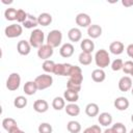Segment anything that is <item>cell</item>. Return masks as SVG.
Returning a JSON list of instances; mask_svg holds the SVG:
<instances>
[{"mask_svg": "<svg viewBox=\"0 0 133 133\" xmlns=\"http://www.w3.org/2000/svg\"><path fill=\"white\" fill-rule=\"evenodd\" d=\"M94 59H95V62H96L97 66H99V69H105V68H107V66L110 64V62H111V60H110V55H109L108 51L105 50V49H100V50H98V51L96 52V54H95Z\"/></svg>", "mask_w": 133, "mask_h": 133, "instance_id": "1", "label": "cell"}, {"mask_svg": "<svg viewBox=\"0 0 133 133\" xmlns=\"http://www.w3.org/2000/svg\"><path fill=\"white\" fill-rule=\"evenodd\" d=\"M45 42V33L42 29L35 28L31 31L30 36H29V43L31 45V47L33 48H39L41 46L44 45Z\"/></svg>", "mask_w": 133, "mask_h": 133, "instance_id": "2", "label": "cell"}, {"mask_svg": "<svg viewBox=\"0 0 133 133\" xmlns=\"http://www.w3.org/2000/svg\"><path fill=\"white\" fill-rule=\"evenodd\" d=\"M46 44H48L49 46H51L53 49L54 48H57L61 45V42H62V33L60 30L58 29H53L51 30L47 37H46Z\"/></svg>", "mask_w": 133, "mask_h": 133, "instance_id": "3", "label": "cell"}, {"mask_svg": "<svg viewBox=\"0 0 133 133\" xmlns=\"http://www.w3.org/2000/svg\"><path fill=\"white\" fill-rule=\"evenodd\" d=\"M34 82L36 83L38 90H44V89H47L50 86H52L53 77L49 74H42V75H38L37 77H35Z\"/></svg>", "mask_w": 133, "mask_h": 133, "instance_id": "4", "label": "cell"}, {"mask_svg": "<svg viewBox=\"0 0 133 133\" xmlns=\"http://www.w3.org/2000/svg\"><path fill=\"white\" fill-rule=\"evenodd\" d=\"M4 33H5V36L6 37H8V38H15V37L20 36L23 33V27L20 24L14 23V24H10V25H8V26L5 27Z\"/></svg>", "mask_w": 133, "mask_h": 133, "instance_id": "5", "label": "cell"}, {"mask_svg": "<svg viewBox=\"0 0 133 133\" xmlns=\"http://www.w3.org/2000/svg\"><path fill=\"white\" fill-rule=\"evenodd\" d=\"M21 85V76L18 73H11L6 80V88L10 91L17 90Z\"/></svg>", "mask_w": 133, "mask_h": 133, "instance_id": "6", "label": "cell"}, {"mask_svg": "<svg viewBox=\"0 0 133 133\" xmlns=\"http://www.w3.org/2000/svg\"><path fill=\"white\" fill-rule=\"evenodd\" d=\"M54 53V50L51 46H49L48 44H44L43 46H41L37 49V56L38 58L43 59V60H47L49 59Z\"/></svg>", "mask_w": 133, "mask_h": 133, "instance_id": "7", "label": "cell"}, {"mask_svg": "<svg viewBox=\"0 0 133 133\" xmlns=\"http://www.w3.org/2000/svg\"><path fill=\"white\" fill-rule=\"evenodd\" d=\"M75 21H76V24L79 26V27H83V28H88L90 25H91V19L90 17L85 14V12H80L76 16L75 18Z\"/></svg>", "mask_w": 133, "mask_h": 133, "instance_id": "8", "label": "cell"}, {"mask_svg": "<svg viewBox=\"0 0 133 133\" xmlns=\"http://www.w3.org/2000/svg\"><path fill=\"white\" fill-rule=\"evenodd\" d=\"M17 51L20 55H23V56H26L30 53L31 51V45L29 43V41H26V39H21L20 42H18L17 44Z\"/></svg>", "mask_w": 133, "mask_h": 133, "instance_id": "9", "label": "cell"}, {"mask_svg": "<svg viewBox=\"0 0 133 133\" xmlns=\"http://www.w3.org/2000/svg\"><path fill=\"white\" fill-rule=\"evenodd\" d=\"M117 85H118V89H119L121 91L126 92V91L131 90V88H132V86H133L131 77H129V76H124V77H122V78L119 79Z\"/></svg>", "mask_w": 133, "mask_h": 133, "instance_id": "10", "label": "cell"}, {"mask_svg": "<svg viewBox=\"0 0 133 133\" xmlns=\"http://www.w3.org/2000/svg\"><path fill=\"white\" fill-rule=\"evenodd\" d=\"M114 107L119 111H125L129 108L130 102L126 97H117L113 102Z\"/></svg>", "mask_w": 133, "mask_h": 133, "instance_id": "11", "label": "cell"}, {"mask_svg": "<svg viewBox=\"0 0 133 133\" xmlns=\"http://www.w3.org/2000/svg\"><path fill=\"white\" fill-rule=\"evenodd\" d=\"M74 51H75V48L73 46V44L71 43H65L63 44L60 49H59V54L61 57H64V58H69L71 57L73 54H74Z\"/></svg>", "mask_w": 133, "mask_h": 133, "instance_id": "12", "label": "cell"}, {"mask_svg": "<svg viewBox=\"0 0 133 133\" xmlns=\"http://www.w3.org/2000/svg\"><path fill=\"white\" fill-rule=\"evenodd\" d=\"M33 109L36 112H38V113H45L49 109V104H48V102L46 100L38 99V100H35L34 101V103H33Z\"/></svg>", "mask_w": 133, "mask_h": 133, "instance_id": "13", "label": "cell"}, {"mask_svg": "<svg viewBox=\"0 0 133 133\" xmlns=\"http://www.w3.org/2000/svg\"><path fill=\"white\" fill-rule=\"evenodd\" d=\"M87 34L91 39L92 38H98L102 35V27L98 24H91L87 28Z\"/></svg>", "mask_w": 133, "mask_h": 133, "instance_id": "14", "label": "cell"}, {"mask_svg": "<svg viewBox=\"0 0 133 133\" xmlns=\"http://www.w3.org/2000/svg\"><path fill=\"white\" fill-rule=\"evenodd\" d=\"M112 115L109 113V112H102V113H99L98 115V122L101 126H104V127H108L112 124Z\"/></svg>", "mask_w": 133, "mask_h": 133, "instance_id": "15", "label": "cell"}, {"mask_svg": "<svg viewBox=\"0 0 133 133\" xmlns=\"http://www.w3.org/2000/svg\"><path fill=\"white\" fill-rule=\"evenodd\" d=\"M68 37H69V39L71 42L77 43V42L81 41V38H82V32H81V30L79 28L73 27V28H71L68 31Z\"/></svg>", "mask_w": 133, "mask_h": 133, "instance_id": "16", "label": "cell"}, {"mask_svg": "<svg viewBox=\"0 0 133 133\" xmlns=\"http://www.w3.org/2000/svg\"><path fill=\"white\" fill-rule=\"evenodd\" d=\"M124 50H125V46L119 41H114L109 45V51H110V53H112L114 55L122 54L124 52Z\"/></svg>", "mask_w": 133, "mask_h": 133, "instance_id": "17", "label": "cell"}, {"mask_svg": "<svg viewBox=\"0 0 133 133\" xmlns=\"http://www.w3.org/2000/svg\"><path fill=\"white\" fill-rule=\"evenodd\" d=\"M80 48L82 52L92 53V51L95 50V43L92 42L91 38H83L80 43Z\"/></svg>", "mask_w": 133, "mask_h": 133, "instance_id": "18", "label": "cell"}, {"mask_svg": "<svg viewBox=\"0 0 133 133\" xmlns=\"http://www.w3.org/2000/svg\"><path fill=\"white\" fill-rule=\"evenodd\" d=\"M99 105L97 103H88L85 106V113L89 117H95L99 115Z\"/></svg>", "mask_w": 133, "mask_h": 133, "instance_id": "19", "label": "cell"}, {"mask_svg": "<svg viewBox=\"0 0 133 133\" xmlns=\"http://www.w3.org/2000/svg\"><path fill=\"white\" fill-rule=\"evenodd\" d=\"M2 127H3V129L6 130L7 132H10L11 130L18 128V124H17L16 119L12 118V117H5V118H3V121H2Z\"/></svg>", "mask_w": 133, "mask_h": 133, "instance_id": "20", "label": "cell"}, {"mask_svg": "<svg viewBox=\"0 0 133 133\" xmlns=\"http://www.w3.org/2000/svg\"><path fill=\"white\" fill-rule=\"evenodd\" d=\"M91 79L97 82V83H100V82H103L105 79H106V74L104 72L103 69H96L91 72Z\"/></svg>", "mask_w": 133, "mask_h": 133, "instance_id": "21", "label": "cell"}, {"mask_svg": "<svg viewBox=\"0 0 133 133\" xmlns=\"http://www.w3.org/2000/svg\"><path fill=\"white\" fill-rule=\"evenodd\" d=\"M23 90L25 92V95L27 96H33L37 89V86H36V83L33 81H27L25 84H24V87H23Z\"/></svg>", "mask_w": 133, "mask_h": 133, "instance_id": "22", "label": "cell"}, {"mask_svg": "<svg viewBox=\"0 0 133 133\" xmlns=\"http://www.w3.org/2000/svg\"><path fill=\"white\" fill-rule=\"evenodd\" d=\"M23 27L27 28V29H33L38 25V21H37V17H34L30 14H28L27 19L25 20V22L22 24Z\"/></svg>", "mask_w": 133, "mask_h": 133, "instance_id": "23", "label": "cell"}, {"mask_svg": "<svg viewBox=\"0 0 133 133\" xmlns=\"http://www.w3.org/2000/svg\"><path fill=\"white\" fill-rule=\"evenodd\" d=\"M64 110L70 116H77L80 113V107L76 103H69L68 105H65Z\"/></svg>", "mask_w": 133, "mask_h": 133, "instance_id": "24", "label": "cell"}, {"mask_svg": "<svg viewBox=\"0 0 133 133\" xmlns=\"http://www.w3.org/2000/svg\"><path fill=\"white\" fill-rule=\"evenodd\" d=\"M63 98L69 103H76L79 100V94L75 92V91H72L70 89H65L63 91Z\"/></svg>", "mask_w": 133, "mask_h": 133, "instance_id": "25", "label": "cell"}, {"mask_svg": "<svg viewBox=\"0 0 133 133\" xmlns=\"http://www.w3.org/2000/svg\"><path fill=\"white\" fill-rule=\"evenodd\" d=\"M37 21H38V25L48 26L52 23V16L49 12H42L37 17Z\"/></svg>", "mask_w": 133, "mask_h": 133, "instance_id": "26", "label": "cell"}, {"mask_svg": "<svg viewBox=\"0 0 133 133\" xmlns=\"http://www.w3.org/2000/svg\"><path fill=\"white\" fill-rule=\"evenodd\" d=\"M94 57L91 55V53H86V52H81L79 54V57H78V60L79 62L82 64V65H88L91 63Z\"/></svg>", "mask_w": 133, "mask_h": 133, "instance_id": "27", "label": "cell"}, {"mask_svg": "<svg viewBox=\"0 0 133 133\" xmlns=\"http://www.w3.org/2000/svg\"><path fill=\"white\" fill-rule=\"evenodd\" d=\"M52 107L55 110H61L63 108H65V100L62 97H55L52 101Z\"/></svg>", "mask_w": 133, "mask_h": 133, "instance_id": "28", "label": "cell"}, {"mask_svg": "<svg viewBox=\"0 0 133 133\" xmlns=\"http://www.w3.org/2000/svg\"><path fill=\"white\" fill-rule=\"evenodd\" d=\"M66 129L70 133H79L81 131V125L77 121H70L66 125Z\"/></svg>", "mask_w": 133, "mask_h": 133, "instance_id": "29", "label": "cell"}, {"mask_svg": "<svg viewBox=\"0 0 133 133\" xmlns=\"http://www.w3.org/2000/svg\"><path fill=\"white\" fill-rule=\"evenodd\" d=\"M27 103H28V101H27L26 97H24V96H18L14 100V106L16 108H19V109H22V108L26 107Z\"/></svg>", "mask_w": 133, "mask_h": 133, "instance_id": "30", "label": "cell"}, {"mask_svg": "<svg viewBox=\"0 0 133 133\" xmlns=\"http://www.w3.org/2000/svg\"><path fill=\"white\" fill-rule=\"evenodd\" d=\"M55 64H56V63H55L53 60L47 59V60H44V62H43V64H42V68H43V70H44L46 73L51 74V73L54 72Z\"/></svg>", "mask_w": 133, "mask_h": 133, "instance_id": "31", "label": "cell"}, {"mask_svg": "<svg viewBox=\"0 0 133 133\" xmlns=\"http://www.w3.org/2000/svg\"><path fill=\"white\" fill-rule=\"evenodd\" d=\"M17 11L18 9L14 8V7H8L5 9L4 11V17L7 21H15L17 20Z\"/></svg>", "mask_w": 133, "mask_h": 133, "instance_id": "32", "label": "cell"}, {"mask_svg": "<svg viewBox=\"0 0 133 133\" xmlns=\"http://www.w3.org/2000/svg\"><path fill=\"white\" fill-rule=\"evenodd\" d=\"M37 131L38 133H52L53 128L49 123H42L38 125Z\"/></svg>", "mask_w": 133, "mask_h": 133, "instance_id": "33", "label": "cell"}, {"mask_svg": "<svg viewBox=\"0 0 133 133\" xmlns=\"http://www.w3.org/2000/svg\"><path fill=\"white\" fill-rule=\"evenodd\" d=\"M113 133H127V128L123 123H115L111 126Z\"/></svg>", "mask_w": 133, "mask_h": 133, "instance_id": "34", "label": "cell"}, {"mask_svg": "<svg viewBox=\"0 0 133 133\" xmlns=\"http://www.w3.org/2000/svg\"><path fill=\"white\" fill-rule=\"evenodd\" d=\"M123 65H124V61L119 58H116L111 62V70L114 72L121 71V70H123Z\"/></svg>", "mask_w": 133, "mask_h": 133, "instance_id": "35", "label": "cell"}, {"mask_svg": "<svg viewBox=\"0 0 133 133\" xmlns=\"http://www.w3.org/2000/svg\"><path fill=\"white\" fill-rule=\"evenodd\" d=\"M53 74H55L57 76H64L65 75V66H64V63H56L55 64V68H54Z\"/></svg>", "mask_w": 133, "mask_h": 133, "instance_id": "36", "label": "cell"}, {"mask_svg": "<svg viewBox=\"0 0 133 133\" xmlns=\"http://www.w3.org/2000/svg\"><path fill=\"white\" fill-rule=\"evenodd\" d=\"M66 89H70L72 91H75V92H78L81 90V84H78V83H75L71 80H68L66 82Z\"/></svg>", "mask_w": 133, "mask_h": 133, "instance_id": "37", "label": "cell"}, {"mask_svg": "<svg viewBox=\"0 0 133 133\" xmlns=\"http://www.w3.org/2000/svg\"><path fill=\"white\" fill-rule=\"evenodd\" d=\"M27 17H28V14L24 9H22V8L18 9V11H17V22L23 24L25 22V20L27 19Z\"/></svg>", "mask_w": 133, "mask_h": 133, "instance_id": "38", "label": "cell"}, {"mask_svg": "<svg viewBox=\"0 0 133 133\" xmlns=\"http://www.w3.org/2000/svg\"><path fill=\"white\" fill-rule=\"evenodd\" d=\"M133 71V61L132 60H127L124 62V65H123V72L127 75H130L131 72Z\"/></svg>", "mask_w": 133, "mask_h": 133, "instance_id": "39", "label": "cell"}, {"mask_svg": "<svg viewBox=\"0 0 133 133\" xmlns=\"http://www.w3.org/2000/svg\"><path fill=\"white\" fill-rule=\"evenodd\" d=\"M83 133H102V129L98 125H92L90 127H87L83 131Z\"/></svg>", "mask_w": 133, "mask_h": 133, "instance_id": "40", "label": "cell"}, {"mask_svg": "<svg viewBox=\"0 0 133 133\" xmlns=\"http://www.w3.org/2000/svg\"><path fill=\"white\" fill-rule=\"evenodd\" d=\"M69 80H71V81H73V82H75V83H78V84H82V81H83V75H82V74H78V75L71 76Z\"/></svg>", "mask_w": 133, "mask_h": 133, "instance_id": "41", "label": "cell"}, {"mask_svg": "<svg viewBox=\"0 0 133 133\" xmlns=\"http://www.w3.org/2000/svg\"><path fill=\"white\" fill-rule=\"evenodd\" d=\"M78 74H82V70H81V68H80V66H78V65H73L69 77L74 76V75H78Z\"/></svg>", "mask_w": 133, "mask_h": 133, "instance_id": "42", "label": "cell"}, {"mask_svg": "<svg viewBox=\"0 0 133 133\" xmlns=\"http://www.w3.org/2000/svg\"><path fill=\"white\" fill-rule=\"evenodd\" d=\"M126 51H127L128 56H129V57H131V58H133V44H130V45L127 47Z\"/></svg>", "mask_w": 133, "mask_h": 133, "instance_id": "43", "label": "cell"}, {"mask_svg": "<svg viewBox=\"0 0 133 133\" xmlns=\"http://www.w3.org/2000/svg\"><path fill=\"white\" fill-rule=\"evenodd\" d=\"M122 4L125 7H131L133 6V0H122Z\"/></svg>", "mask_w": 133, "mask_h": 133, "instance_id": "44", "label": "cell"}, {"mask_svg": "<svg viewBox=\"0 0 133 133\" xmlns=\"http://www.w3.org/2000/svg\"><path fill=\"white\" fill-rule=\"evenodd\" d=\"M8 133H25L24 131H22L21 129H19V127L18 128H16V129H14V130H11L10 132H8Z\"/></svg>", "mask_w": 133, "mask_h": 133, "instance_id": "45", "label": "cell"}, {"mask_svg": "<svg viewBox=\"0 0 133 133\" xmlns=\"http://www.w3.org/2000/svg\"><path fill=\"white\" fill-rule=\"evenodd\" d=\"M103 133H113V131H112V129L111 128H107V129H105L104 130V132Z\"/></svg>", "mask_w": 133, "mask_h": 133, "instance_id": "46", "label": "cell"}, {"mask_svg": "<svg viewBox=\"0 0 133 133\" xmlns=\"http://www.w3.org/2000/svg\"><path fill=\"white\" fill-rule=\"evenodd\" d=\"M1 2L3 4H10V3H12V0H9V1H7V0H1Z\"/></svg>", "mask_w": 133, "mask_h": 133, "instance_id": "47", "label": "cell"}, {"mask_svg": "<svg viewBox=\"0 0 133 133\" xmlns=\"http://www.w3.org/2000/svg\"><path fill=\"white\" fill-rule=\"evenodd\" d=\"M131 122L133 123V113H132V115H131Z\"/></svg>", "mask_w": 133, "mask_h": 133, "instance_id": "48", "label": "cell"}, {"mask_svg": "<svg viewBox=\"0 0 133 133\" xmlns=\"http://www.w3.org/2000/svg\"><path fill=\"white\" fill-rule=\"evenodd\" d=\"M131 94H132V96H133V86H132V88H131Z\"/></svg>", "mask_w": 133, "mask_h": 133, "instance_id": "49", "label": "cell"}, {"mask_svg": "<svg viewBox=\"0 0 133 133\" xmlns=\"http://www.w3.org/2000/svg\"><path fill=\"white\" fill-rule=\"evenodd\" d=\"M130 75H131V76H132V77H133V71H132V72H131V74H130Z\"/></svg>", "mask_w": 133, "mask_h": 133, "instance_id": "50", "label": "cell"}, {"mask_svg": "<svg viewBox=\"0 0 133 133\" xmlns=\"http://www.w3.org/2000/svg\"><path fill=\"white\" fill-rule=\"evenodd\" d=\"M130 133H133V128L131 129V131H130Z\"/></svg>", "mask_w": 133, "mask_h": 133, "instance_id": "51", "label": "cell"}]
</instances>
